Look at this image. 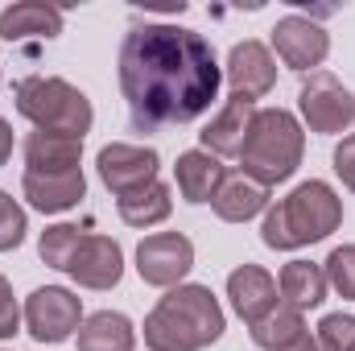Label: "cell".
Listing matches in <instances>:
<instances>
[{"label":"cell","instance_id":"cell-23","mask_svg":"<svg viewBox=\"0 0 355 351\" xmlns=\"http://www.w3.org/2000/svg\"><path fill=\"white\" fill-rule=\"evenodd\" d=\"M248 331H252V343H257V348L285 351L293 339L306 335V323H302V310H293V306H277V310H268L261 323H252Z\"/></svg>","mask_w":355,"mask_h":351},{"label":"cell","instance_id":"cell-27","mask_svg":"<svg viewBox=\"0 0 355 351\" xmlns=\"http://www.w3.org/2000/svg\"><path fill=\"white\" fill-rule=\"evenodd\" d=\"M21 240H25V211L17 207V198L0 190V252L17 248Z\"/></svg>","mask_w":355,"mask_h":351},{"label":"cell","instance_id":"cell-16","mask_svg":"<svg viewBox=\"0 0 355 351\" xmlns=\"http://www.w3.org/2000/svg\"><path fill=\"white\" fill-rule=\"evenodd\" d=\"M83 141L67 132H29L25 141V166L29 174H71L79 170Z\"/></svg>","mask_w":355,"mask_h":351},{"label":"cell","instance_id":"cell-12","mask_svg":"<svg viewBox=\"0 0 355 351\" xmlns=\"http://www.w3.org/2000/svg\"><path fill=\"white\" fill-rule=\"evenodd\" d=\"M257 99H244V95H232L223 103V112L202 128V149L215 153V157H240L244 141H248V128L257 120Z\"/></svg>","mask_w":355,"mask_h":351},{"label":"cell","instance_id":"cell-10","mask_svg":"<svg viewBox=\"0 0 355 351\" xmlns=\"http://www.w3.org/2000/svg\"><path fill=\"white\" fill-rule=\"evenodd\" d=\"M272 46H277V54H281V62L289 71H314L327 58L331 37L310 17H281L272 25Z\"/></svg>","mask_w":355,"mask_h":351},{"label":"cell","instance_id":"cell-15","mask_svg":"<svg viewBox=\"0 0 355 351\" xmlns=\"http://www.w3.org/2000/svg\"><path fill=\"white\" fill-rule=\"evenodd\" d=\"M21 190H25V198H29L37 211L58 215V211L79 207V198L87 194V182H83V170H71V174H29V170H25Z\"/></svg>","mask_w":355,"mask_h":351},{"label":"cell","instance_id":"cell-24","mask_svg":"<svg viewBox=\"0 0 355 351\" xmlns=\"http://www.w3.org/2000/svg\"><path fill=\"white\" fill-rule=\"evenodd\" d=\"M83 228H75V223H54V228H46L42 232V261L50 264V268H62L67 273V264L75 261V252H79V244H83Z\"/></svg>","mask_w":355,"mask_h":351},{"label":"cell","instance_id":"cell-2","mask_svg":"<svg viewBox=\"0 0 355 351\" xmlns=\"http://www.w3.org/2000/svg\"><path fill=\"white\" fill-rule=\"evenodd\" d=\"M223 335V310L207 285H174L145 318L153 351H202Z\"/></svg>","mask_w":355,"mask_h":351},{"label":"cell","instance_id":"cell-3","mask_svg":"<svg viewBox=\"0 0 355 351\" xmlns=\"http://www.w3.org/2000/svg\"><path fill=\"white\" fill-rule=\"evenodd\" d=\"M343 223V203L327 182H302L293 194H285L277 207H268L265 223H261V240L268 248H302L314 240H327L335 228Z\"/></svg>","mask_w":355,"mask_h":351},{"label":"cell","instance_id":"cell-4","mask_svg":"<svg viewBox=\"0 0 355 351\" xmlns=\"http://www.w3.org/2000/svg\"><path fill=\"white\" fill-rule=\"evenodd\" d=\"M302 149H306L302 124L285 108H265V112H257V120L248 128V141L240 149V166L261 186H277L302 166Z\"/></svg>","mask_w":355,"mask_h":351},{"label":"cell","instance_id":"cell-14","mask_svg":"<svg viewBox=\"0 0 355 351\" xmlns=\"http://www.w3.org/2000/svg\"><path fill=\"white\" fill-rule=\"evenodd\" d=\"M227 298H232L236 314L252 327V323L265 318L268 310H277V281L268 277L261 264H240L227 277Z\"/></svg>","mask_w":355,"mask_h":351},{"label":"cell","instance_id":"cell-22","mask_svg":"<svg viewBox=\"0 0 355 351\" xmlns=\"http://www.w3.org/2000/svg\"><path fill=\"white\" fill-rule=\"evenodd\" d=\"M170 207H174V198H170V186H162V182H149L132 194H120V219L128 228H153L170 215Z\"/></svg>","mask_w":355,"mask_h":351},{"label":"cell","instance_id":"cell-11","mask_svg":"<svg viewBox=\"0 0 355 351\" xmlns=\"http://www.w3.org/2000/svg\"><path fill=\"white\" fill-rule=\"evenodd\" d=\"M227 83L232 95H244V99H261L272 91L277 83V62L261 42H236L232 54H227Z\"/></svg>","mask_w":355,"mask_h":351},{"label":"cell","instance_id":"cell-1","mask_svg":"<svg viewBox=\"0 0 355 351\" xmlns=\"http://www.w3.org/2000/svg\"><path fill=\"white\" fill-rule=\"evenodd\" d=\"M120 91L137 132L190 124L219 95V62L202 33L145 21L124 33Z\"/></svg>","mask_w":355,"mask_h":351},{"label":"cell","instance_id":"cell-25","mask_svg":"<svg viewBox=\"0 0 355 351\" xmlns=\"http://www.w3.org/2000/svg\"><path fill=\"white\" fill-rule=\"evenodd\" d=\"M322 273H327V285H335L343 298H355V244L335 248L322 264Z\"/></svg>","mask_w":355,"mask_h":351},{"label":"cell","instance_id":"cell-29","mask_svg":"<svg viewBox=\"0 0 355 351\" xmlns=\"http://www.w3.org/2000/svg\"><path fill=\"white\" fill-rule=\"evenodd\" d=\"M335 174L343 178L347 190H355V132L343 137V145L335 149Z\"/></svg>","mask_w":355,"mask_h":351},{"label":"cell","instance_id":"cell-31","mask_svg":"<svg viewBox=\"0 0 355 351\" xmlns=\"http://www.w3.org/2000/svg\"><path fill=\"white\" fill-rule=\"evenodd\" d=\"M285 351H318V339H314V335L306 331L302 339H293V343H289V348H285Z\"/></svg>","mask_w":355,"mask_h":351},{"label":"cell","instance_id":"cell-17","mask_svg":"<svg viewBox=\"0 0 355 351\" xmlns=\"http://www.w3.org/2000/svg\"><path fill=\"white\" fill-rule=\"evenodd\" d=\"M62 33V8L46 0H21L0 12V37L4 42H29V37H58Z\"/></svg>","mask_w":355,"mask_h":351},{"label":"cell","instance_id":"cell-20","mask_svg":"<svg viewBox=\"0 0 355 351\" xmlns=\"http://www.w3.org/2000/svg\"><path fill=\"white\" fill-rule=\"evenodd\" d=\"M132 348H137V335H132V323L124 314L99 310L79 327V351H132Z\"/></svg>","mask_w":355,"mask_h":351},{"label":"cell","instance_id":"cell-30","mask_svg":"<svg viewBox=\"0 0 355 351\" xmlns=\"http://www.w3.org/2000/svg\"><path fill=\"white\" fill-rule=\"evenodd\" d=\"M8 153H12V128H8V120H0V166L8 162Z\"/></svg>","mask_w":355,"mask_h":351},{"label":"cell","instance_id":"cell-13","mask_svg":"<svg viewBox=\"0 0 355 351\" xmlns=\"http://www.w3.org/2000/svg\"><path fill=\"white\" fill-rule=\"evenodd\" d=\"M67 273L87 289H112L124 273V252L107 236H83V244H79L75 261L67 264Z\"/></svg>","mask_w":355,"mask_h":351},{"label":"cell","instance_id":"cell-28","mask_svg":"<svg viewBox=\"0 0 355 351\" xmlns=\"http://www.w3.org/2000/svg\"><path fill=\"white\" fill-rule=\"evenodd\" d=\"M17 323H21V314H17L12 285L0 277V339H12V335H17Z\"/></svg>","mask_w":355,"mask_h":351},{"label":"cell","instance_id":"cell-9","mask_svg":"<svg viewBox=\"0 0 355 351\" xmlns=\"http://www.w3.org/2000/svg\"><path fill=\"white\" fill-rule=\"evenodd\" d=\"M103 186L120 198V194H132L149 182H157V153L153 149H141V145H107L99 149L95 157Z\"/></svg>","mask_w":355,"mask_h":351},{"label":"cell","instance_id":"cell-5","mask_svg":"<svg viewBox=\"0 0 355 351\" xmlns=\"http://www.w3.org/2000/svg\"><path fill=\"white\" fill-rule=\"evenodd\" d=\"M17 112L25 120H33L37 132H67L79 137L91 128V99L79 87H71L67 79H46V75H29L17 83Z\"/></svg>","mask_w":355,"mask_h":351},{"label":"cell","instance_id":"cell-21","mask_svg":"<svg viewBox=\"0 0 355 351\" xmlns=\"http://www.w3.org/2000/svg\"><path fill=\"white\" fill-rule=\"evenodd\" d=\"M281 298H285V306H293V310L318 306V302L327 298V273H322V264L289 261L281 268Z\"/></svg>","mask_w":355,"mask_h":351},{"label":"cell","instance_id":"cell-26","mask_svg":"<svg viewBox=\"0 0 355 351\" xmlns=\"http://www.w3.org/2000/svg\"><path fill=\"white\" fill-rule=\"evenodd\" d=\"M318 351H355V318L327 314L318 323Z\"/></svg>","mask_w":355,"mask_h":351},{"label":"cell","instance_id":"cell-6","mask_svg":"<svg viewBox=\"0 0 355 351\" xmlns=\"http://www.w3.org/2000/svg\"><path fill=\"white\" fill-rule=\"evenodd\" d=\"M25 327L37 343H67L83 327V302L58 285L33 289L25 302Z\"/></svg>","mask_w":355,"mask_h":351},{"label":"cell","instance_id":"cell-18","mask_svg":"<svg viewBox=\"0 0 355 351\" xmlns=\"http://www.w3.org/2000/svg\"><path fill=\"white\" fill-rule=\"evenodd\" d=\"M265 203H268V186H261L257 178H248L244 170L223 174L219 190H215V198H211L215 215H219V219H227V223H244V219L261 215V211H265Z\"/></svg>","mask_w":355,"mask_h":351},{"label":"cell","instance_id":"cell-8","mask_svg":"<svg viewBox=\"0 0 355 351\" xmlns=\"http://www.w3.org/2000/svg\"><path fill=\"white\" fill-rule=\"evenodd\" d=\"M190 264H194V244L178 232L149 236L137 248V273L145 277V285H157V289H174L190 273Z\"/></svg>","mask_w":355,"mask_h":351},{"label":"cell","instance_id":"cell-7","mask_svg":"<svg viewBox=\"0 0 355 351\" xmlns=\"http://www.w3.org/2000/svg\"><path fill=\"white\" fill-rule=\"evenodd\" d=\"M297 108H302L310 132H343L355 120V95L343 87L331 71H314V75L302 83Z\"/></svg>","mask_w":355,"mask_h":351},{"label":"cell","instance_id":"cell-19","mask_svg":"<svg viewBox=\"0 0 355 351\" xmlns=\"http://www.w3.org/2000/svg\"><path fill=\"white\" fill-rule=\"evenodd\" d=\"M219 182H223V166H219L215 153L190 149V153L178 157V190H182L186 203H211Z\"/></svg>","mask_w":355,"mask_h":351}]
</instances>
